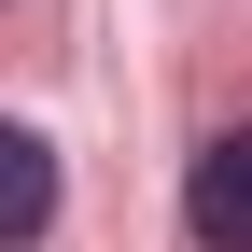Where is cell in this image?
Segmentation results:
<instances>
[{
    "mask_svg": "<svg viewBox=\"0 0 252 252\" xmlns=\"http://www.w3.org/2000/svg\"><path fill=\"white\" fill-rule=\"evenodd\" d=\"M182 224H196V252H252V126L196 140V182H182Z\"/></svg>",
    "mask_w": 252,
    "mask_h": 252,
    "instance_id": "1",
    "label": "cell"
},
{
    "mask_svg": "<svg viewBox=\"0 0 252 252\" xmlns=\"http://www.w3.org/2000/svg\"><path fill=\"white\" fill-rule=\"evenodd\" d=\"M42 224H56V140L0 112V252H28Z\"/></svg>",
    "mask_w": 252,
    "mask_h": 252,
    "instance_id": "2",
    "label": "cell"
}]
</instances>
